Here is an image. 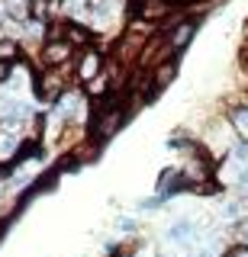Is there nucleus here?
<instances>
[{"label": "nucleus", "instance_id": "obj_1", "mask_svg": "<svg viewBox=\"0 0 248 257\" xmlns=\"http://www.w3.org/2000/svg\"><path fill=\"white\" fill-rule=\"evenodd\" d=\"M39 64L42 68H71L74 64V45L68 39H58V42H42L39 48Z\"/></svg>", "mask_w": 248, "mask_h": 257}, {"label": "nucleus", "instance_id": "obj_2", "mask_svg": "<svg viewBox=\"0 0 248 257\" xmlns=\"http://www.w3.org/2000/svg\"><path fill=\"white\" fill-rule=\"evenodd\" d=\"M100 71H103V58H100L97 48H84L81 55H74V74H77V80L91 84Z\"/></svg>", "mask_w": 248, "mask_h": 257}, {"label": "nucleus", "instance_id": "obj_3", "mask_svg": "<svg viewBox=\"0 0 248 257\" xmlns=\"http://www.w3.org/2000/svg\"><path fill=\"white\" fill-rule=\"evenodd\" d=\"M174 7H178L174 0H142V4H139V13H135V20L158 26V23H164L168 16L174 13Z\"/></svg>", "mask_w": 248, "mask_h": 257}, {"label": "nucleus", "instance_id": "obj_4", "mask_svg": "<svg viewBox=\"0 0 248 257\" xmlns=\"http://www.w3.org/2000/svg\"><path fill=\"white\" fill-rule=\"evenodd\" d=\"M65 39H68L71 45H74V52H77V48L84 52V48H91V45H94V39H97V36H94V29H91V26H84V23H77V20H65Z\"/></svg>", "mask_w": 248, "mask_h": 257}, {"label": "nucleus", "instance_id": "obj_5", "mask_svg": "<svg viewBox=\"0 0 248 257\" xmlns=\"http://www.w3.org/2000/svg\"><path fill=\"white\" fill-rule=\"evenodd\" d=\"M194 32H197V23H194V20L178 23V26L171 29V36H168V48H171V52H181V48H187V42L194 39Z\"/></svg>", "mask_w": 248, "mask_h": 257}, {"label": "nucleus", "instance_id": "obj_6", "mask_svg": "<svg viewBox=\"0 0 248 257\" xmlns=\"http://www.w3.org/2000/svg\"><path fill=\"white\" fill-rule=\"evenodd\" d=\"M194 231H197V225H194V222H190V219H181V222L168 225L164 238H168V241H187V238H194Z\"/></svg>", "mask_w": 248, "mask_h": 257}, {"label": "nucleus", "instance_id": "obj_7", "mask_svg": "<svg viewBox=\"0 0 248 257\" xmlns=\"http://www.w3.org/2000/svg\"><path fill=\"white\" fill-rule=\"evenodd\" d=\"M13 58H20V42L17 39H0V61L13 64Z\"/></svg>", "mask_w": 248, "mask_h": 257}, {"label": "nucleus", "instance_id": "obj_8", "mask_svg": "<svg viewBox=\"0 0 248 257\" xmlns=\"http://www.w3.org/2000/svg\"><path fill=\"white\" fill-rule=\"evenodd\" d=\"M232 122H235L238 132H248V106H238L235 112H232Z\"/></svg>", "mask_w": 248, "mask_h": 257}, {"label": "nucleus", "instance_id": "obj_9", "mask_svg": "<svg viewBox=\"0 0 248 257\" xmlns=\"http://www.w3.org/2000/svg\"><path fill=\"white\" fill-rule=\"evenodd\" d=\"M161 203H164L161 196H151V199H142V203H139V209H142V212H155V209L161 206Z\"/></svg>", "mask_w": 248, "mask_h": 257}, {"label": "nucleus", "instance_id": "obj_10", "mask_svg": "<svg viewBox=\"0 0 248 257\" xmlns=\"http://www.w3.org/2000/svg\"><path fill=\"white\" fill-rule=\"evenodd\" d=\"M116 228L123 231V235H132V231L139 228V222H135V219H119V222H116Z\"/></svg>", "mask_w": 248, "mask_h": 257}, {"label": "nucleus", "instance_id": "obj_11", "mask_svg": "<svg viewBox=\"0 0 248 257\" xmlns=\"http://www.w3.org/2000/svg\"><path fill=\"white\" fill-rule=\"evenodd\" d=\"M10 68H13V64H7V61H0V84H4V80H7V77H10Z\"/></svg>", "mask_w": 248, "mask_h": 257}]
</instances>
